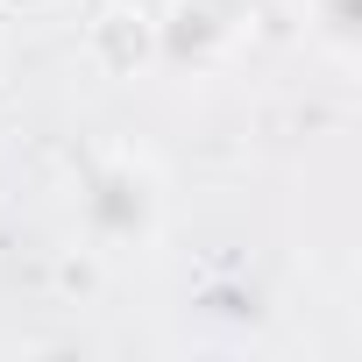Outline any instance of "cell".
Segmentation results:
<instances>
[{
	"instance_id": "4",
	"label": "cell",
	"mask_w": 362,
	"mask_h": 362,
	"mask_svg": "<svg viewBox=\"0 0 362 362\" xmlns=\"http://www.w3.org/2000/svg\"><path fill=\"white\" fill-rule=\"evenodd\" d=\"M298 15H305V43L334 71H355V57H362V0H298Z\"/></svg>"
},
{
	"instance_id": "3",
	"label": "cell",
	"mask_w": 362,
	"mask_h": 362,
	"mask_svg": "<svg viewBox=\"0 0 362 362\" xmlns=\"http://www.w3.org/2000/svg\"><path fill=\"white\" fill-rule=\"evenodd\" d=\"M93 57L114 78H128L135 64H156V22L142 8H100L93 15Z\"/></svg>"
},
{
	"instance_id": "2",
	"label": "cell",
	"mask_w": 362,
	"mask_h": 362,
	"mask_svg": "<svg viewBox=\"0 0 362 362\" xmlns=\"http://www.w3.org/2000/svg\"><path fill=\"white\" fill-rule=\"evenodd\" d=\"M149 22H156V64L206 78L256 43V0H163Z\"/></svg>"
},
{
	"instance_id": "1",
	"label": "cell",
	"mask_w": 362,
	"mask_h": 362,
	"mask_svg": "<svg viewBox=\"0 0 362 362\" xmlns=\"http://www.w3.org/2000/svg\"><path fill=\"white\" fill-rule=\"evenodd\" d=\"M170 228L163 170L142 149H107L78 177V235L93 256H149Z\"/></svg>"
}]
</instances>
